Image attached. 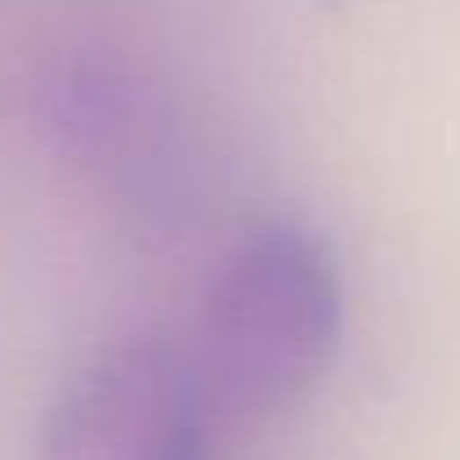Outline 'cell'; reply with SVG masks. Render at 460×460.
Here are the masks:
<instances>
[{"label":"cell","instance_id":"cell-1","mask_svg":"<svg viewBox=\"0 0 460 460\" xmlns=\"http://www.w3.org/2000/svg\"><path fill=\"white\" fill-rule=\"evenodd\" d=\"M343 312V271L316 230L271 221L244 235L185 343L217 424H262L307 397L339 352Z\"/></svg>","mask_w":460,"mask_h":460},{"label":"cell","instance_id":"cell-3","mask_svg":"<svg viewBox=\"0 0 460 460\" xmlns=\"http://www.w3.org/2000/svg\"><path fill=\"white\" fill-rule=\"evenodd\" d=\"M217 429L185 343L131 334L64 384L32 460H217Z\"/></svg>","mask_w":460,"mask_h":460},{"label":"cell","instance_id":"cell-2","mask_svg":"<svg viewBox=\"0 0 460 460\" xmlns=\"http://www.w3.org/2000/svg\"><path fill=\"white\" fill-rule=\"evenodd\" d=\"M41 127L59 158L136 226L190 212L203 163L199 131L163 82L109 55H73L41 82Z\"/></svg>","mask_w":460,"mask_h":460}]
</instances>
